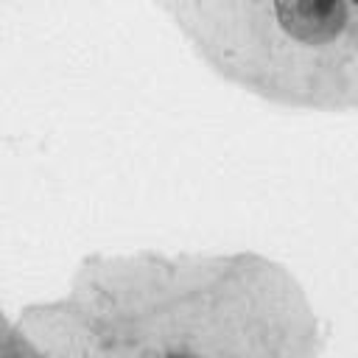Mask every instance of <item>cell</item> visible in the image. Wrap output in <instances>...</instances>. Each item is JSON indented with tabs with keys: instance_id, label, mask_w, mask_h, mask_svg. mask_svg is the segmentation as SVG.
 Segmentation results:
<instances>
[{
	"instance_id": "obj_1",
	"label": "cell",
	"mask_w": 358,
	"mask_h": 358,
	"mask_svg": "<svg viewBox=\"0 0 358 358\" xmlns=\"http://www.w3.org/2000/svg\"><path fill=\"white\" fill-rule=\"evenodd\" d=\"M280 28L299 42H327L341 34L347 6L341 0H282L274 3Z\"/></svg>"
},
{
	"instance_id": "obj_2",
	"label": "cell",
	"mask_w": 358,
	"mask_h": 358,
	"mask_svg": "<svg viewBox=\"0 0 358 358\" xmlns=\"http://www.w3.org/2000/svg\"><path fill=\"white\" fill-rule=\"evenodd\" d=\"M168 358H190V355H168Z\"/></svg>"
}]
</instances>
